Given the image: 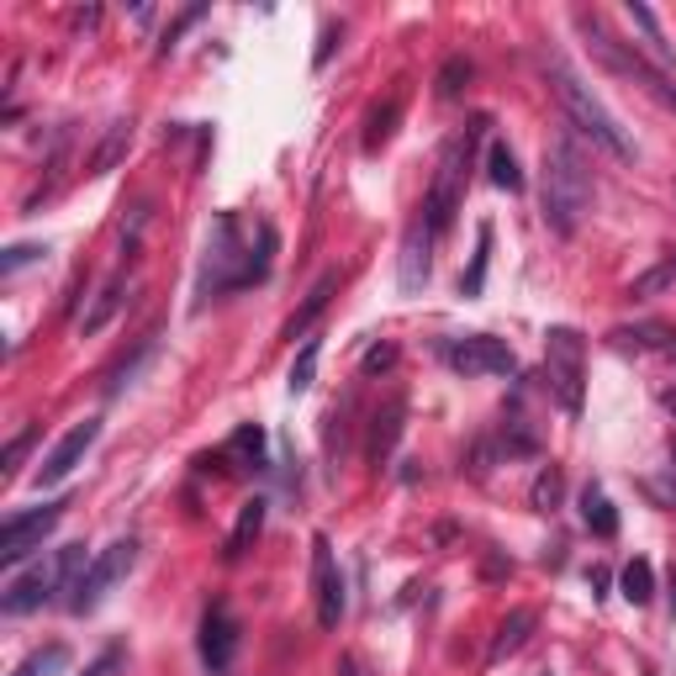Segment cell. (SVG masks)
<instances>
[{
    "mask_svg": "<svg viewBox=\"0 0 676 676\" xmlns=\"http://www.w3.org/2000/svg\"><path fill=\"white\" fill-rule=\"evenodd\" d=\"M592 212V175L587 159L571 138H556L545 148V228L571 239L581 228V218Z\"/></svg>",
    "mask_w": 676,
    "mask_h": 676,
    "instance_id": "1",
    "label": "cell"
},
{
    "mask_svg": "<svg viewBox=\"0 0 676 676\" xmlns=\"http://www.w3.org/2000/svg\"><path fill=\"white\" fill-rule=\"evenodd\" d=\"M270 254H275V228H265V243L260 254H243L239 243V218L222 212L218 228H212V243H207V270H201V296H222L233 286H254L270 275Z\"/></svg>",
    "mask_w": 676,
    "mask_h": 676,
    "instance_id": "2",
    "label": "cell"
},
{
    "mask_svg": "<svg viewBox=\"0 0 676 676\" xmlns=\"http://www.w3.org/2000/svg\"><path fill=\"white\" fill-rule=\"evenodd\" d=\"M550 85H556V101L566 106V117H571V127L577 133H587L598 148H608L613 159H634V144L624 138V127H619V117L608 112L603 101L592 96V85L581 80L566 59H550Z\"/></svg>",
    "mask_w": 676,
    "mask_h": 676,
    "instance_id": "3",
    "label": "cell"
},
{
    "mask_svg": "<svg viewBox=\"0 0 676 676\" xmlns=\"http://www.w3.org/2000/svg\"><path fill=\"white\" fill-rule=\"evenodd\" d=\"M85 571V545H64V550H49L43 560H32L27 571L6 581V592H0V608L11 613V619H22V613H38L43 603H53L64 587H74Z\"/></svg>",
    "mask_w": 676,
    "mask_h": 676,
    "instance_id": "4",
    "label": "cell"
},
{
    "mask_svg": "<svg viewBox=\"0 0 676 676\" xmlns=\"http://www.w3.org/2000/svg\"><path fill=\"white\" fill-rule=\"evenodd\" d=\"M486 122H476V127H465V133H455L450 144L439 148V169H434V186H429V196H423V222H429V233L434 239H444V228L455 222L460 212V196H465V169H471V148H476V138H482Z\"/></svg>",
    "mask_w": 676,
    "mask_h": 676,
    "instance_id": "5",
    "label": "cell"
},
{
    "mask_svg": "<svg viewBox=\"0 0 676 676\" xmlns=\"http://www.w3.org/2000/svg\"><path fill=\"white\" fill-rule=\"evenodd\" d=\"M133 566H138V539H117V545H106V550L80 571V581L70 587V613H96V608L106 603V592H112L117 581H127Z\"/></svg>",
    "mask_w": 676,
    "mask_h": 676,
    "instance_id": "6",
    "label": "cell"
},
{
    "mask_svg": "<svg viewBox=\"0 0 676 676\" xmlns=\"http://www.w3.org/2000/svg\"><path fill=\"white\" fill-rule=\"evenodd\" d=\"M581 32L592 38V49H598V59H603L608 70H619V74H629V80H640V85H645V91H651L661 106H672V112H676V80H672V74L651 70V59H645V53H634V49H624L619 38H608V27L592 22V17H581Z\"/></svg>",
    "mask_w": 676,
    "mask_h": 676,
    "instance_id": "7",
    "label": "cell"
},
{
    "mask_svg": "<svg viewBox=\"0 0 676 676\" xmlns=\"http://www.w3.org/2000/svg\"><path fill=\"white\" fill-rule=\"evenodd\" d=\"M581 334L577 328H550L545 334V376H550V391H556V402L566 412H581V381H587V370H581Z\"/></svg>",
    "mask_w": 676,
    "mask_h": 676,
    "instance_id": "8",
    "label": "cell"
},
{
    "mask_svg": "<svg viewBox=\"0 0 676 676\" xmlns=\"http://www.w3.org/2000/svg\"><path fill=\"white\" fill-rule=\"evenodd\" d=\"M64 507L70 503H43V507H27V513H11V518L0 524V560H6V566H22L32 550H43V539L59 529Z\"/></svg>",
    "mask_w": 676,
    "mask_h": 676,
    "instance_id": "9",
    "label": "cell"
},
{
    "mask_svg": "<svg viewBox=\"0 0 676 676\" xmlns=\"http://www.w3.org/2000/svg\"><path fill=\"white\" fill-rule=\"evenodd\" d=\"M313 598H317V624H323V629L344 624V608H349V598H344V571H338L328 534H313Z\"/></svg>",
    "mask_w": 676,
    "mask_h": 676,
    "instance_id": "10",
    "label": "cell"
},
{
    "mask_svg": "<svg viewBox=\"0 0 676 676\" xmlns=\"http://www.w3.org/2000/svg\"><path fill=\"white\" fill-rule=\"evenodd\" d=\"M444 360L455 365L460 376H513V370H518V355L507 349L503 338H492V334L455 338V344L444 349Z\"/></svg>",
    "mask_w": 676,
    "mask_h": 676,
    "instance_id": "11",
    "label": "cell"
},
{
    "mask_svg": "<svg viewBox=\"0 0 676 676\" xmlns=\"http://www.w3.org/2000/svg\"><path fill=\"white\" fill-rule=\"evenodd\" d=\"M233 655H239V619L228 603H212L207 619H201V661L212 676H228L233 672Z\"/></svg>",
    "mask_w": 676,
    "mask_h": 676,
    "instance_id": "12",
    "label": "cell"
},
{
    "mask_svg": "<svg viewBox=\"0 0 676 676\" xmlns=\"http://www.w3.org/2000/svg\"><path fill=\"white\" fill-rule=\"evenodd\" d=\"M96 439H101V418H85V423H74L70 434H64V439H59V444L49 450L43 471H38V486H59V482H64L74 465L91 455V444H96Z\"/></svg>",
    "mask_w": 676,
    "mask_h": 676,
    "instance_id": "13",
    "label": "cell"
},
{
    "mask_svg": "<svg viewBox=\"0 0 676 676\" xmlns=\"http://www.w3.org/2000/svg\"><path fill=\"white\" fill-rule=\"evenodd\" d=\"M429 249H434V233H429V222L412 218L408 239H402V270H397V286L408 291H423V281H429Z\"/></svg>",
    "mask_w": 676,
    "mask_h": 676,
    "instance_id": "14",
    "label": "cell"
},
{
    "mask_svg": "<svg viewBox=\"0 0 676 676\" xmlns=\"http://www.w3.org/2000/svg\"><path fill=\"white\" fill-rule=\"evenodd\" d=\"M534 624H539L534 608H513V613L503 619V629H497V640H492V651H486V666H503L507 655L524 651V640L534 634Z\"/></svg>",
    "mask_w": 676,
    "mask_h": 676,
    "instance_id": "15",
    "label": "cell"
},
{
    "mask_svg": "<svg viewBox=\"0 0 676 676\" xmlns=\"http://www.w3.org/2000/svg\"><path fill=\"white\" fill-rule=\"evenodd\" d=\"M402 418H408V397H391L387 408L376 412V429H370V460H376V465L397 450V439H402Z\"/></svg>",
    "mask_w": 676,
    "mask_h": 676,
    "instance_id": "16",
    "label": "cell"
},
{
    "mask_svg": "<svg viewBox=\"0 0 676 676\" xmlns=\"http://www.w3.org/2000/svg\"><path fill=\"white\" fill-rule=\"evenodd\" d=\"M265 513H270L265 497H249V503L239 507V524H233V534H228V560H239L243 550L260 539V529H265Z\"/></svg>",
    "mask_w": 676,
    "mask_h": 676,
    "instance_id": "17",
    "label": "cell"
},
{
    "mask_svg": "<svg viewBox=\"0 0 676 676\" xmlns=\"http://www.w3.org/2000/svg\"><path fill=\"white\" fill-rule=\"evenodd\" d=\"M581 524L598 534V539H613V534H619V513H613L603 486H587V492H581Z\"/></svg>",
    "mask_w": 676,
    "mask_h": 676,
    "instance_id": "18",
    "label": "cell"
},
{
    "mask_svg": "<svg viewBox=\"0 0 676 676\" xmlns=\"http://www.w3.org/2000/svg\"><path fill=\"white\" fill-rule=\"evenodd\" d=\"M127 144H133V122H112V127H106V138H101V148L91 154V175H112L117 159L127 154Z\"/></svg>",
    "mask_w": 676,
    "mask_h": 676,
    "instance_id": "19",
    "label": "cell"
},
{
    "mask_svg": "<svg viewBox=\"0 0 676 676\" xmlns=\"http://www.w3.org/2000/svg\"><path fill=\"white\" fill-rule=\"evenodd\" d=\"M338 291V275H323V281H317L313 291H307V302H302V313L291 317L286 323V338H296V334H307V328H313L317 317H323V307H328V296H334Z\"/></svg>",
    "mask_w": 676,
    "mask_h": 676,
    "instance_id": "20",
    "label": "cell"
},
{
    "mask_svg": "<svg viewBox=\"0 0 676 676\" xmlns=\"http://www.w3.org/2000/svg\"><path fill=\"white\" fill-rule=\"evenodd\" d=\"M619 344H634V349H655V355H666L676 360V334L672 328H661V323H640V328H619Z\"/></svg>",
    "mask_w": 676,
    "mask_h": 676,
    "instance_id": "21",
    "label": "cell"
},
{
    "mask_svg": "<svg viewBox=\"0 0 676 676\" xmlns=\"http://www.w3.org/2000/svg\"><path fill=\"white\" fill-rule=\"evenodd\" d=\"M486 175H492L497 191H524V169H518V159H513V148L507 144L486 148Z\"/></svg>",
    "mask_w": 676,
    "mask_h": 676,
    "instance_id": "22",
    "label": "cell"
},
{
    "mask_svg": "<svg viewBox=\"0 0 676 676\" xmlns=\"http://www.w3.org/2000/svg\"><path fill=\"white\" fill-rule=\"evenodd\" d=\"M619 587H624V598L634 608H645L655 598V571H651V560H629L624 571H619Z\"/></svg>",
    "mask_w": 676,
    "mask_h": 676,
    "instance_id": "23",
    "label": "cell"
},
{
    "mask_svg": "<svg viewBox=\"0 0 676 676\" xmlns=\"http://www.w3.org/2000/svg\"><path fill=\"white\" fill-rule=\"evenodd\" d=\"M64 666H70V651H64V645H43V651L27 655V661L11 676H59Z\"/></svg>",
    "mask_w": 676,
    "mask_h": 676,
    "instance_id": "24",
    "label": "cell"
},
{
    "mask_svg": "<svg viewBox=\"0 0 676 676\" xmlns=\"http://www.w3.org/2000/svg\"><path fill=\"white\" fill-rule=\"evenodd\" d=\"M397 117H402V91H397V96H391L387 106L370 117V127H365V154H376V148L387 144V138H391V122H397Z\"/></svg>",
    "mask_w": 676,
    "mask_h": 676,
    "instance_id": "25",
    "label": "cell"
},
{
    "mask_svg": "<svg viewBox=\"0 0 676 676\" xmlns=\"http://www.w3.org/2000/svg\"><path fill=\"white\" fill-rule=\"evenodd\" d=\"M228 455H243L254 471H265V434H260L254 423H243L239 434L228 439Z\"/></svg>",
    "mask_w": 676,
    "mask_h": 676,
    "instance_id": "26",
    "label": "cell"
},
{
    "mask_svg": "<svg viewBox=\"0 0 676 676\" xmlns=\"http://www.w3.org/2000/svg\"><path fill=\"white\" fill-rule=\"evenodd\" d=\"M117 307H122V275H117V281H106V291L96 296V307L85 313V334H101V328L112 323V313H117Z\"/></svg>",
    "mask_w": 676,
    "mask_h": 676,
    "instance_id": "27",
    "label": "cell"
},
{
    "mask_svg": "<svg viewBox=\"0 0 676 676\" xmlns=\"http://www.w3.org/2000/svg\"><path fill=\"white\" fill-rule=\"evenodd\" d=\"M317 355H323V344H302V355H296V365H291V397H302V391H313V376H317Z\"/></svg>",
    "mask_w": 676,
    "mask_h": 676,
    "instance_id": "28",
    "label": "cell"
},
{
    "mask_svg": "<svg viewBox=\"0 0 676 676\" xmlns=\"http://www.w3.org/2000/svg\"><path fill=\"white\" fill-rule=\"evenodd\" d=\"M486 260H492V228H482V233H476V254H471V275L460 281V291H465V296H476V291L486 286Z\"/></svg>",
    "mask_w": 676,
    "mask_h": 676,
    "instance_id": "29",
    "label": "cell"
},
{
    "mask_svg": "<svg viewBox=\"0 0 676 676\" xmlns=\"http://www.w3.org/2000/svg\"><path fill=\"white\" fill-rule=\"evenodd\" d=\"M465 80H471V64H465V59H450V64H444V70H439V80H434V96L439 101H455L460 91H465Z\"/></svg>",
    "mask_w": 676,
    "mask_h": 676,
    "instance_id": "30",
    "label": "cell"
},
{
    "mask_svg": "<svg viewBox=\"0 0 676 676\" xmlns=\"http://www.w3.org/2000/svg\"><path fill=\"white\" fill-rule=\"evenodd\" d=\"M556 503H560V471L556 465H545V471H539V482H534V507H539V513H550Z\"/></svg>",
    "mask_w": 676,
    "mask_h": 676,
    "instance_id": "31",
    "label": "cell"
},
{
    "mask_svg": "<svg viewBox=\"0 0 676 676\" xmlns=\"http://www.w3.org/2000/svg\"><path fill=\"white\" fill-rule=\"evenodd\" d=\"M32 260H43V249H38V243H11V249H6V260H0V275H17V270L32 265Z\"/></svg>",
    "mask_w": 676,
    "mask_h": 676,
    "instance_id": "32",
    "label": "cell"
},
{
    "mask_svg": "<svg viewBox=\"0 0 676 676\" xmlns=\"http://www.w3.org/2000/svg\"><path fill=\"white\" fill-rule=\"evenodd\" d=\"M629 22H634L640 32H645V38H651L655 53H666V49H661V22H655V11H651V6H634V0H629Z\"/></svg>",
    "mask_w": 676,
    "mask_h": 676,
    "instance_id": "33",
    "label": "cell"
},
{
    "mask_svg": "<svg viewBox=\"0 0 676 676\" xmlns=\"http://www.w3.org/2000/svg\"><path fill=\"white\" fill-rule=\"evenodd\" d=\"M397 365V344H376L370 355H365V376H376V370H391Z\"/></svg>",
    "mask_w": 676,
    "mask_h": 676,
    "instance_id": "34",
    "label": "cell"
},
{
    "mask_svg": "<svg viewBox=\"0 0 676 676\" xmlns=\"http://www.w3.org/2000/svg\"><path fill=\"white\" fill-rule=\"evenodd\" d=\"M117 672H122V645H106V651L96 655V666H91L85 676H117Z\"/></svg>",
    "mask_w": 676,
    "mask_h": 676,
    "instance_id": "35",
    "label": "cell"
},
{
    "mask_svg": "<svg viewBox=\"0 0 676 676\" xmlns=\"http://www.w3.org/2000/svg\"><path fill=\"white\" fill-rule=\"evenodd\" d=\"M672 275H676V265H666V270H651L645 281H634V291H629V296H651V291H661V286H666V281H672Z\"/></svg>",
    "mask_w": 676,
    "mask_h": 676,
    "instance_id": "36",
    "label": "cell"
},
{
    "mask_svg": "<svg viewBox=\"0 0 676 676\" xmlns=\"http://www.w3.org/2000/svg\"><path fill=\"white\" fill-rule=\"evenodd\" d=\"M27 444H32V434H22V439H11V450H6V471L17 465V460L27 455Z\"/></svg>",
    "mask_w": 676,
    "mask_h": 676,
    "instance_id": "37",
    "label": "cell"
},
{
    "mask_svg": "<svg viewBox=\"0 0 676 676\" xmlns=\"http://www.w3.org/2000/svg\"><path fill=\"white\" fill-rule=\"evenodd\" d=\"M334 38H338V27H328V32H323V49H317V70L334 59Z\"/></svg>",
    "mask_w": 676,
    "mask_h": 676,
    "instance_id": "38",
    "label": "cell"
},
{
    "mask_svg": "<svg viewBox=\"0 0 676 676\" xmlns=\"http://www.w3.org/2000/svg\"><path fill=\"white\" fill-rule=\"evenodd\" d=\"M344 676H365V666L360 661H344Z\"/></svg>",
    "mask_w": 676,
    "mask_h": 676,
    "instance_id": "39",
    "label": "cell"
},
{
    "mask_svg": "<svg viewBox=\"0 0 676 676\" xmlns=\"http://www.w3.org/2000/svg\"><path fill=\"white\" fill-rule=\"evenodd\" d=\"M672 460H676V439H672Z\"/></svg>",
    "mask_w": 676,
    "mask_h": 676,
    "instance_id": "40",
    "label": "cell"
}]
</instances>
